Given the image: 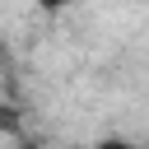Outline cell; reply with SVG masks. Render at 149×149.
<instances>
[{"label":"cell","mask_w":149,"mask_h":149,"mask_svg":"<svg viewBox=\"0 0 149 149\" xmlns=\"http://www.w3.org/2000/svg\"><path fill=\"white\" fill-rule=\"evenodd\" d=\"M98 149H140V144H130V140H102Z\"/></svg>","instance_id":"cell-1"},{"label":"cell","mask_w":149,"mask_h":149,"mask_svg":"<svg viewBox=\"0 0 149 149\" xmlns=\"http://www.w3.org/2000/svg\"><path fill=\"white\" fill-rule=\"evenodd\" d=\"M70 0H42V9H65Z\"/></svg>","instance_id":"cell-2"},{"label":"cell","mask_w":149,"mask_h":149,"mask_svg":"<svg viewBox=\"0 0 149 149\" xmlns=\"http://www.w3.org/2000/svg\"><path fill=\"white\" fill-rule=\"evenodd\" d=\"M23 149H33V144H23Z\"/></svg>","instance_id":"cell-3"}]
</instances>
